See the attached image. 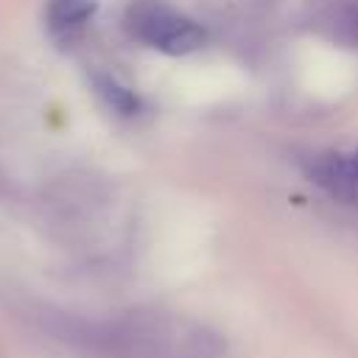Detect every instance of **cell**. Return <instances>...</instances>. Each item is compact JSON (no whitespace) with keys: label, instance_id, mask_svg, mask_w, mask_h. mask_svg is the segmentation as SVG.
<instances>
[{"label":"cell","instance_id":"cell-3","mask_svg":"<svg viewBox=\"0 0 358 358\" xmlns=\"http://www.w3.org/2000/svg\"><path fill=\"white\" fill-rule=\"evenodd\" d=\"M308 179L330 199L358 207V148L319 154L308 165Z\"/></svg>","mask_w":358,"mask_h":358},{"label":"cell","instance_id":"cell-6","mask_svg":"<svg viewBox=\"0 0 358 358\" xmlns=\"http://www.w3.org/2000/svg\"><path fill=\"white\" fill-rule=\"evenodd\" d=\"M98 92L106 98L109 106H115V109L123 112V115H131V112L137 109V98H134L126 87H120L115 78H109V76H101V78H98Z\"/></svg>","mask_w":358,"mask_h":358},{"label":"cell","instance_id":"cell-2","mask_svg":"<svg viewBox=\"0 0 358 358\" xmlns=\"http://www.w3.org/2000/svg\"><path fill=\"white\" fill-rule=\"evenodd\" d=\"M131 31L148 48H157L171 56H185L204 45V28L196 20L165 6L137 8L131 14Z\"/></svg>","mask_w":358,"mask_h":358},{"label":"cell","instance_id":"cell-5","mask_svg":"<svg viewBox=\"0 0 358 358\" xmlns=\"http://www.w3.org/2000/svg\"><path fill=\"white\" fill-rule=\"evenodd\" d=\"M95 11L92 0H50L48 20L56 31H76L81 28Z\"/></svg>","mask_w":358,"mask_h":358},{"label":"cell","instance_id":"cell-1","mask_svg":"<svg viewBox=\"0 0 358 358\" xmlns=\"http://www.w3.org/2000/svg\"><path fill=\"white\" fill-rule=\"evenodd\" d=\"M62 338L106 358H221L218 333L201 322L157 308L129 310L106 322L67 319Z\"/></svg>","mask_w":358,"mask_h":358},{"label":"cell","instance_id":"cell-4","mask_svg":"<svg viewBox=\"0 0 358 358\" xmlns=\"http://www.w3.org/2000/svg\"><path fill=\"white\" fill-rule=\"evenodd\" d=\"M322 28L333 42L358 48V0H336L322 17Z\"/></svg>","mask_w":358,"mask_h":358}]
</instances>
